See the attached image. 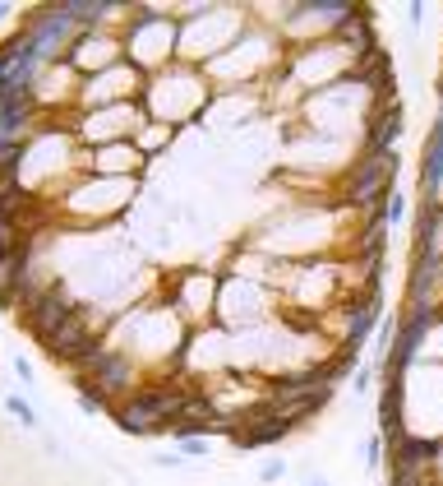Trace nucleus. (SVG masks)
<instances>
[{"label":"nucleus","mask_w":443,"mask_h":486,"mask_svg":"<svg viewBox=\"0 0 443 486\" xmlns=\"http://www.w3.org/2000/svg\"><path fill=\"white\" fill-rule=\"evenodd\" d=\"M5 413H10L23 431H38V426H42V422H38V408H33L23 394H5Z\"/></svg>","instance_id":"nucleus-9"},{"label":"nucleus","mask_w":443,"mask_h":486,"mask_svg":"<svg viewBox=\"0 0 443 486\" xmlns=\"http://www.w3.org/2000/svg\"><path fill=\"white\" fill-rule=\"evenodd\" d=\"M153 464H157V468H166V473H180V468H185V458H180V454L171 449V454H157Z\"/></svg>","instance_id":"nucleus-16"},{"label":"nucleus","mask_w":443,"mask_h":486,"mask_svg":"<svg viewBox=\"0 0 443 486\" xmlns=\"http://www.w3.org/2000/svg\"><path fill=\"white\" fill-rule=\"evenodd\" d=\"M74 311H79V306H74V296L65 292V283H61V278H55V283H51L46 292H38V296H33V302H28L19 315H23V329L46 347V338H51L55 329H61V324H65Z\"/></svg>","instance_id":"nucleus-3"},{"label":"nucleus","mask_w":443,"mask_h":486,"mask_svg":"<svg viewBox=\"0 0 443 486\" xmlns=\"http://www.w3.org/2000/svg\"><path fill=\"white\" fill-rule=\"evenodd\" d=\"M97 338H106L102 329H97V320L88 315V311H74L61 329H55L51 338H46V357H55V362H65V366H74L88 347L97 343Z\"/></svg>","instance_id":"nucleus-4"},{"label":"nucleus","mask_w":443,"mask_h":486,"mask_svg":"<svg viewBox=\"0 0 443 486\" xmlns=\"http://www.w3.org/2000/svg\"><path fill=\"white\" fill-rule=\"evenodd\" d=\"M10 14H14V10H10V5H0V23H5V19H10Z\"/></svg>","instance_id":"nucleus-19"},{"label":"nucleus","mask_w":443,"mask_h":486,"mask_svg":"<svg viewBox=\"0 0 443 486\" xmlns=\"http://www.w3.org/2000/svg\"><path fill=\"white\" fill-rule=\"evenodd\" d=\"M111 422H116L121 436H134V440H148V436H157V431H166V422L153 413V403L144 398V389L121 398V403H111Z\"/></svg>","instance_id":"nucleus-5"},{"label":"nucleus","mask_w":443,"mask_h":486,"mask_svg":"<svg viewBox=\"0 0 443 486\" xmlns=\"http://www.w3.org/2000/svg\"><path fill=\"white\" fill-rule=\"evenodd\" d=\"M171 140H176V130H171V125H157V121H148L144 130H138V140H134V149H138V153H144V158L153 162V153H162V149L171 144Z\"/></svg>","instance_id":"nucleus-7"},{"label":"nucleus","mask_w":443,"mask_h":486,"mask_svg":"<svg viewBox=\"0 0 443 486\" xmlns=\"http://www.w3.org/2000/svg\"><path fill=\"white\" fill-rule=\"evenodd\" d=\"M300 486H328V477H319V473H310V477H305Z\"/></svg>","instance_id":"nucleus-18"},{"label":"nucleus","mask_w":443,"mask_h":486,"mask_svg":"<svg viewBox=\"0 0 443 486\" xmlns=\"http://www.w3.org/2000/svg\"><path fill=\"white\" fill-rule=\"evenodd\" d=\"M397 153H360L351 167L342 172V204L360 213H379L388 195L397 191Z\"/></svg>","instance_id":"nucleus-2"},{"label":"nucleus","mask_w":443,"mask_h":486,"mask_svg":"<svg viewBox=\"0 0 443 486\" xmlns=\"http://www.w3.org/2000/svg\"><path fill=\"white\" fill-rule=\"evenodd\" d=\"M360 464H365V473H379L388 464V440H383V431H374V436L360 445Z\"/></svg>","instance_id":"nucleus-10"},{"label":"nucleus","mask_w":443,"mask_h":486,"mask_svg":"<svg viewBox=\"0 0 443 486\" xmlns=\"http://www.w3.org/2000/svg\"><path fill=\"white\" fill-rule=\"evenodd\" d=\"M14 375H19L23 385H33V380H38V375H33V362H28V357H14Z\"/></svg>","instance_id":"nucleus-17"},{"label":"nucleus","mask_w":443,"mask_h":486,"mask_svg":"<svg viewBox=\"0 0 443 486\" xmlns=\"http://www.w3.org/2000/svg\"><path fill=\"white\" fill-rule=\"evenodd\" d=\"M88 385H93L106 403H121V398H130V394L144 389V385H138V362H134L130 353H121V347H116V357H111Z\"/></svg>","instance_id":"nucleus-6"},{"label":"nucleus","mask_w":443,"mask_h":486,"mask_svg":"<svg viewBox=\"0 0 443 486\" xmlns=\"http://www.w3.org/2000/svg\"><path fill=\"white\" fill-rule=\"evenodd\" d=\"M406 213H411V200H406L402 191H393V195H388V204H383V223H388V227H402Z\"/></svg>","instance_id":"nucleus-12"},{"label":"nucleus","mask_w":443,"mask_h":486,"mask_svg":"<svg viewBox=\"0 0 443 486\" xmlns=\"http://www.w3.org/2000/svg\"><path fill=\"white\" fill-rule=\"evenodd\" d=\"M74 408H79L83 417H97V413H111V403H106L93 385H79V389H74Z\"/></svg>","instance_id":"nucleus-11"},{"label":"nucleus","mask_w":443,"mask_h":486,"mask_svg":"<svg viewBox=\"0 0 443 486\" xmlns=\"http://www.w3.org/2000/svg\"><path fill=\"white\" fill-rule=\"evenodd\" d=\"M28 241H33V236H28V227L19 218H10V213H0V255H19Z\"/></svg>","instance_id":"nucleus-8"},{"label":"nucleus","mask_w":443,"mask_h":486,"mask_svg":"<svg viewBox=\"0 0 443 486\" xmlns=\"http://www.w3.org/2000/svg\"><path fill=\"white\" fill-rule=\"evenodd\" d=\"M374 375H379V366H374V362H360V366H355V375H351V394H355V398H365V394L374 389Z\"/></svg>","instance_id":"nucleus-13"},{"label":"nucleus","mask_w":443,"mask_h":486,"mask_svg":"<svg viewBox=\"0 0 443 486\" xmlns=\"http://www.w3.org/2000/svg\"><path fill=\"white\" fill-rule=\"evenodd\" d=\"M121 51L144 79L180 65V14H166L153 5H130V14L121 23Z\"/></svg>","instance_id":"nucleus-1"},{"label":"nucleus","mask_w":443,"mask_h":486,"mask_svg":"<svg viewBox=\"0 0 443 486\" xmlns=\"http://www.w3.org/2000/svg\"><path fill=\"white\" fill-rule=\"evenodd\" d=\"M282 477H287V458H263V464H259V482L263 486L282 482Z\"/></svg>","instance_id":"nucleus-15"},{"label":"nucleus","mask_w":443,"mask_h":486,"mask_svg":"<svg viewBox=\"0 0 443 486\" xmlns=\"http://www.w3.org/2000/svg\"><path fill=\"white\" fill-rule=\"evenodd\" d=\"M208 436H185V440H176V454L185 458V464H189V458H208Z\"/></svg>","instance_id":"nucleus-14"}]
</instances>
